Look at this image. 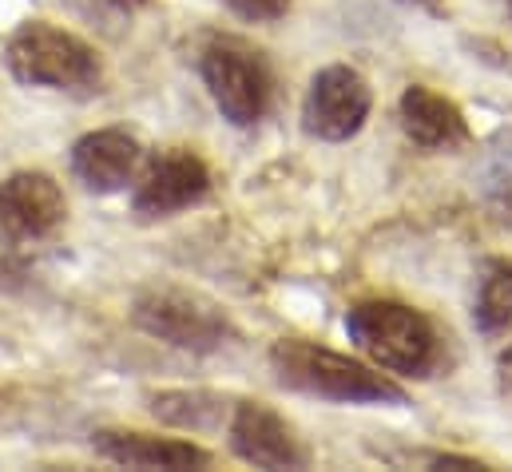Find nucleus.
Instances as JSON below:
<instances>
[{
    "mask_svg": "<svg viewBox=\"0 0 512 472\" xmlns=\"http://www.w3.org/2000/svg\"><path fill=\"white\" fill-rule=\"evenodd\" d=\"M4 64L12 80L24 88H52V92H88L104 80V64L96 48L48 20L20 24L4 48Z\"/></svg>",
    "mask_w": 512,
    "mask_h": 472,
    "instance_id": "3",
    "label": "nucleus"
},
{
    "mask_svg": "<svg viewBox=\"0 0 512 472\" xmlns=\"http://www.w3.org/2000/svg\"><path fill=\"white\" fill-rule=\"evenodd\" d=\"M497 373H501V381H505V389H512V346L505 354L497 357Z\"/></svg>",
    "mask_w": 512,
    "mask_h": 472,
    "instance_id": "17",
    "label": "nucleus"
},
{
    "mask_svg": "<svg viewBox=\"0 0 512 472\" xmlns=\"http://www.w3.org/2000/svg\"><path fill=\"white\" fill-rule=\"evenodd\" d=\"M401 127L405 135L425 147V151H453L461 143H469V123H465V112L445 100L441 92L425 88V84H409L401 92Z\"/></svg>",
    "mask_w": 512,
    "mask_h": 472,
    "instance_id": "12",
    "label": "nucleus"
},
{
    "mask_svg": "<svg viewBox=\"0 0 512 472\" xmlns=\"http://www.w3.org/2000/svg\"><path fill=\"white\" fill-rule=\"evenodd\" d=\"M211 191V171L207 163L195 155V151H183V147H171V151H159L143 179L135 183V195H131V211L143 219V223H155V219H171L195 203H203Z\"/></svg>",
    "mask_w": 512,
    "mask_h": 472,
    "instance_id": "7",
    "label": "nucleus"
},
{
    "mask_svg": "<svg viewBox=\"0 0 512 472\" xmlns=\"http://www.w3.org/2000/svg\"><path fill=\"white\" fill-rule=\"evenodd\" d=\"M509 8H512V0H509Z\"/></svg>",
    "mask_w": 512,
    "mask_h": 472,
    "instance_id": "19",
    "label": "nucleus"
},
{
    "mask_svg": "<svg viewBox=\"0 0 512 472\" xmlns=\"http://www.w3.org/2000/svg\"><path fill=\"white\" fill-rule=\"evenodd\" d=\"M139 159H143V147L124 127L88 131L72 147V171L96 195L124 191L131 183V175H135V167H139Z\"/></svg>",
    "mask_w": 512,
    "mask_h": 472,
    "instance_id": "10",
    "label": "nucleus"
},
{
    "mask_svg": "<svg viewBox=\"0 0 512 472\" xmlns=\"http://www.w3.org/2000/svg\"><path fill=\"white\" fill-rule=\"evenodd\" d=\"M270 369L278 385L338 401V405H405V389L389 381L385 373L354 361L346 354H334L326 346H314L306 338H282L270 346Z\"/></svg>",
    "mask_w": 512,
    "mask_h": 472,
    "instance_id": "1",
    "label": "nucleus"
},
{
    "mask_svg": "<svg viewBox=\"0 0 512 472\" xmlns=\"http://www.w3.org/2000/svg\"><path fill=\"white\" fill-rule=\"evenodd\" d=\"M397 4L421 8V12H429V16H445V0H397Z\"/></svg>",
    "mask_w": 512,
    "mask_h": 472,
    "instance_id": "16",
    "label": "nucleus"
},
{
    "mask_svg": "<svg viewBox=\"0 0 512 472\" xmlns=\"http://www.w3.org/2000/svg\"><path fill=\"white\" fill-rule=\"evenodd\" d=\"M374 108V92L366 76L350 64H330L310 80V92L302 100V131L322 143H346L354 139Z\"/></svg>",
    "mask_w": 512,
    "mask_h": 472,
    "instance_id": "6",
    "label": "nucleus"
},
{
    "mask_svg": "<svg viewBox=\"0 0 512 472\" xmlns=\"http://www.w3.org/2000/svg\"><path fill=\"white\" fill-rule=\"evenodd\" d=\"M131 322L147 338H159L187 354H215L231 342V318L219 302L183 286H151L131 302Z\"/></svg>",
    "mask_w": 512,
    "mask_h": 472,
    "instance_id": "4",
    "label": "nucleus"
},
{
    "mask_svg": "<svg viewBox=\"0 0 512 472\" xmlns=\"http://www.w3.org/2000/svg\"><path fill=\"white\" fill-rule=\"evenodd\" d=\"M199 72H203V84H207L215 108L235 127H255L258 119L270 112L274 76H270L266 56L251 48L247 40H235V36L211 40L203 48Z\"/></svg>",
    "mask_w": 512,
    "mask_h": 472,
    "instance_id": "5",
    "label": "nucleus"
},
{
    "mask_svg": "<svg viewBox=\"0 0 512 472\" xmlns=\"http://www.w3.org/2000/svg\"><path fill=\"white\" fill-rule=\"evenodd\" d=\"M100 4H104V8H112V12H135V8H143V4H147V0H100Z\"/></svg>",
    "mask_w": 512,
    "mask_h": 472,
    "instance_id": "18",
    "label": "nucleus"
},
{
    "mask_svg": "<svg viewBox=\"0 0 512 472\" xmlns=\"http://www.w3.org/2000/svg\"><path fill=\"white\" fill-rule=\"evenodd\" d=\"M346 334L378 369L401 373V377H429L441 361V338L433 322L405 302L374 298V302L350 306Z\"/></svg>",
    "mask_w": 512,
    "mask_h": 472,
    "instance_id": "2",
    "label": "nucleus"
},
{
    "mask_svg": "<svg viewBox=\"0 0 512 472\" xmlns=\"http://www.w3.org/2000/svg\"><path fill=\"white\" fill-rule=\"evenodd\" d=\"M68 215L64 191L44 171H16L0 179V231L8 238H48Z\"/></svg>",
    "mask_w": 512,
    "mask_h": 472,
    "instance_id": "9",
    "label": "nucleus"
},
{
    "mask_svg": "<svg viewBox=\"0 0 512 472\" xmlns=\"http://www.w3.org/2000/svg\"><path fill=\"white\" fill-rule=\"evenodd\" d=\"M243 20H278L286 16L290 0H227Z\"/></svg>",
    "mask_w": 512,
    "mask_h": 472,
    "instance_id": "15",
    "label": "nucleus"
},
{
    "mask_svg": "<svg viewBox=\"0 0 512 472\" xmlns=\"http://www.w3.org/2000/svg\"><path fill=\"white\" fill-rule=\"evenodd\" d=\"M231 449L239 461L255 469H306L310 449L294 433V425L270 409L266 401H239L231 405Z\"/></svg>",
    "mask_w": 512,
    "mask_h": 472,
    "instance_id": "8",
    "label": "nucleus"
},
{
    "mask_svg": "<svg viewBox=\"0 0 512 472\" xmlns=\"http://www.w3.org/2000/svg\"><path fill=\"white\" fill-rule=\"evenodd\" d=\"M227 397L211 393V389H163L151 397V413L163 425L175 429H191V433H207L219 429L227 421Z\"/></svg>",
    "mask_w": 512,
    "mask_h": 472,
    "instance_id": "13",
    "label": "nucleus"
},
{
    "mask_svg": "<svg viewBox=\"0 0 512 472\" xmlns=\"http://www.w3.org/2000/svg\"><path fill=\"white\" fill-rule=\"evenodd\" d=\"M473 322L481 334H501L512 322V258H489L473 298Z\"/></svg>",
    "mask_w": 512,
    "mask_h": 472,
    "instance_id": "14",
    "label": "nucleus"
},
{
    "mask_svg": "<svg viewBox=\"0 0 512 472\" xmlns=\"http://www.w3.org/2000/svg\"><path fill=\"white\" fill-rule=\"evenodd\" d=\"M92 449L124 469H207L211 453L191 445V441H175V437H151V433H131V429H100L92 433Z\"/></svg>",
    "mask_w": 512,
    "mask_h": 472,
    "instance_id": "11",
    "label": "nucleus"
}]
</instances>
